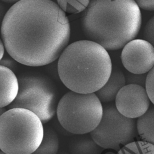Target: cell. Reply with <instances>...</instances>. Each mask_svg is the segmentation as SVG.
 <instances>
[{"instance_id": "6da1fadb", "label": "cell", "mask_w": 154, "mask_h": 154, "mask_svg": "<svg viewBox=\"0 0 154 154\" xmlns=\"http://www.w3.org/2000/svg\"><path fill=\"white\" fill-rule=\"evenodd\" d=\"M1 35L8 55L22 64L37 67L57 60L67 46L70 26L51 0H20L3 19Z\"/></svg>"}, {"instance_id": "7a4b0ae2", "label": "cell", "mask_w": 154, "mask_h": 154, "mask_svg": "<svg viewBox=\"0 0 154 154\" xmlns=\"http://www.w3.org/2000/svg\"><path fill=\"white\" fill-rule=\"evenodd\" d=\"M81 23L88 40L115 51L137 36L141 14L134 0H90Z\"/></svg>"}, {"instance_id": "3957f363", "label": "cell", "mask_w": 154, "mask_h": 154, "mask_svg": "<svg viewBox=\"0 0 154 154\" xmlns=\"http://www.w3.org/2000/svg\"><path fill=\"white\" fill-rule=\"evenodd\" d=\"M107 51L88 40L67 45L58 58V73L70 91L79 93H95L107 81L112 70Z\"/></svg>"}, {"instance_id": "277c9868", "label": "cell", "mask_w": 154, "mask_h": 154, "mask_svg": "<svg viewBox=\"0 0 154 154\" xmlns=\"http://www.w3.org/2000/svg\"><path fill=\"white\" fill-rule=\"evenodd\" d=\"M43 136V123L28 109L10 108L0 116V149L7 154H31Z\"/></svg>"}, {"instance_id": "5b68a950", "label": "cell", "mask_w": 154, "mask_h": 154, "mask_svg": "<svg viewBox=\"0 0 154 154\" xmlns=\"http://www.w3.org/2000/svg\"><path fill=\"white\" fill-rule=\"evenodd\" d=\"M18 91L9 109L21 108L34 112L46 123L56 114L58 91L54 81L39 72H28L17 77Z\"/></svg>"}, {"instance_id": "8992f818", "label": "cell", "mask_w": 154, "mask_h": 154, "mask_svg": "<svg viewBox=\"0 0 154 154\" xmlns=\"http://www.w3.org/2000/svg\"><path fill=\"white\" fill-rule=\"evenodd\" d=\"M102 111V102L94 93H79L72 91L61 97L56 109L61 126L76 135L92 131L99 124Z\"/></svg>"}, {"instance_id": "52a82bcc", "label": "cell", "mask_w": 154, "mask_h": 154, "mask_svg": "<svg viewBox=\"0 0 154 154\" xmlns=\"http://www.w3.org/2000/svg\"><path fill=\"white\" fill-rule=\"evenodd\" d=\"M90 135L102 149L118 151L136 138V120L122 115L111 103L103 106L101 119Z\"/></svg>"}, {"instance_id": "ba28073f", "label": "cell", "mask_w": 154, "mask_h": 154, "mask_svg": "<svg viewBox=\"0 0 154 154\" xmlns=\"http://www.w3.org/2000/svg\"><path fill=\"white\" fill-rule=\"evenodd\" d=\"M121 60L129 72L146 73L153 67L154 48L144 40L133 39L123 47Z\"/></svg>"}, {"instance_id": "9c48e42d", "label": "cell", "mask_w": 154, "mask_h": 154, "mask_svg": "<svg viewBox=\"0 0 154 154\" xmlns=\"http://www.w3.org/2000/svg\"><path fill=\"white\" fill-rule=\"evenodd\" d=\"M150 101L144 87L137 84L125 85L115 98L117 110L123 116L138 118L146 112Z\"/></svg>"}, {"instance_id": "30bf717a", "label": "cell", "mask_w": 154, "mask_h": 154, "mask_svg": "<svg viewBox=\"0 0 154 154\" xmlns=\"http://www.w3.org/2000/svg\"><path fill=\"white\" fill-rule=\"evenodd\" d=\"M18 91V81L14 73L0 65V108L9 105Z\"/></svg>"}, {"instance_id": "8fae6325", "label": "cell", "mask_w": 154, "mask_h": 154, "mask_svg": "<svg viewBox=\"0 0 154 154\" xmlns=\"http://www.w3.org/2000/svg\"><path fill=\"white\" fill-rule=\"evenodd\" d=\"M126 84L123 72L117 67H112L105 84L94 93L101 102L108 103L115 100L118 91Z\"/></svg>"}, {"instance_id": "7c38bea8", "label": "cell", "mask_w": 154, "mask_h": 154, "mask_svg": "<svg viewBox=\"0 0 154 154\" xmlns=\"http://www.w3.org/2000/svg\"><path fill=\"white\" fill-rule=\"evenodd\" d=\"M70 154H101L102 148L87 134L74 137L69 145Z\"/></svg>"}, {"instance_id": "4fadbf2b", "label": "cell", "mask_w": 154, "mask_h": 154, "mask_svg": "<svg viewBox=\"0 0 154 154\" xmlns=\"http://www.w3.org/2000/svg\"><path fill=\"white\" fill-rule=\"evenodd\" d=\"M154 107L153 105L149 107L145 113L138 117L136 121L137 134L143 141L154 144Z\"/></svg>"}, {"instance_id": "5bb4252c", "label": "cell", "mask_w": 154, "mask_h": 154, "mask_svg": "<svg viewBox=\"0 0 154 154\" xmlns=\"http://www.w3.org/2000/svg\"><path fill=\"white\" fill-rule=\"evenodd\" d=\"M59 138L57 132L49 126H43V136L38 147L31 154H57Z\"/></svg>"}, {"instance_id": "9a60e30c", "label": "cell", "mask_w": 154, "mask_h": 154, "mask_svg": "<svg viewBox=\"0 0 154 154\" xmlns=\"http://www.w3.org/2000/svg\"><path fill=\"white\" fill-rule=\"evenodd\" d=\"M117 154H154V146L144 141H134L121 147Z\"/></svg>"}, {"instance_id": "2e32d148", "label": "cell", "mask_w": 154, "mask_h": 154, "mask_svg": "<svg viewBox=\"0 0 154 154\" xmlns=\"http://www.w3.org/2000/svg\"><path fill=\"white\" fill-rule=\"evenodd\" d=\"M58 5L65 13L76 14L83 11L87 7L90 0H57Z\"/></svg>"}, {"instance_id": "e0dca14e", "label": "cell", "mask_w": 154, "mask_h": 154, "mask_svg": "<svg viewBox=\"0 0 154 154\" xmlns=\"http://www.w3.org/2000/svg\"><path fill=\"white\" fill-rule=\"evenodd\" d=\"M153 67L151 69L146 75L145 81V90L152 103H154V94H153Z\"/></svg>"}, {"instance_id": "ac0fdd59", "label": "cell", "mask_w": 154, "mask_h": 154, "mask_svg": "<svg viewBox=\"0 0 154 154\" xmlns=\"http://www.w3.org/2000/svg\"><path fill=\"white\" fill-rule=\"evenodd\" d=\"M125 82L127 84H137L144 87L146 74H134L130 72L126 73Z\"/></svg>"}, {"instance_id": "d6986e66", "label": "cell", "mask_w": 154, "mask_h": 154, "mask_svg": "<svg viewBox=\"0 0 154 154\" xmlns=\"http://www.w3.org/2000/svg\"><path fill=\"white\" fill-rule=\"evenodd\" d=\"M144 40L151 45L154 43V16H152L146 23L144 30Z\"/></svg>"}, {"instance_id": "ffe728a7", "label": "cell", "mask_w": 154, "mask_h": 154, "mask_svg": "<svg viewBox=\"0 0 154 154\" xmlns=\"http://www.w3.org/2000/svg\"><path fill=\"white\" fill-rule=\"evenodd\" d=\"M138 7L148 11H153L154 0H134Z\"/></svg>"}, {"instance_id": "44dd1931", "label": "cell", "mask_w": 154, "mask_h": 154, "mask_svg": "<svg viewBox=\"0 0 154 154\" xmlns=\"http://www.w3.org/2000/svg\"><path fill=\"white\" fill-rule=\"evenodd\" d=\"M16 62V61L11 57H5L4 58H2V60L0 61V65L8 68L14 72V71L16 70L17 68V64Z\"/></svg>"}, {"instance_id": "7402d4cb", "label": "cell", "mask_w": 154, "mask_h": 154, "mask_svg": "<svg viewBox=\"0 0 154 154\" xmlns=\"http://www.w3.org/2000/svg\"><path fill=\"white\" fill-rule=\"evenodd\" d=\"M6 10L5 6L0 2V30H1V24L3 20V19L4 17V16L6 13Z\"/></svg>"}, {"instance_id": "603a6c76", "label": "cell", "mask_w": 154, "mask_h": 154, "mask_svg": "<svg viewBox=\"0 0 154 154\" xmlns=\"http://www.w3.org/2000/svg\"><path fill=\"white\" fill-rule=\"evenodd\" d=\"M4 51H5V48L4 43L2 41L0 38V61L2 60V58L4 57Z\"/></svg>"}, {"instance_id": "cb8c5ba5", "label": "cell", "mask_w": 154, "mask_h": 154, "mask_svg": "<svg viewBox=\"0 0 154 154\" xmlns=\"http://www.w3.org/2000/svg\"><path fill=\"white\" fill-rule=\"evenodd\" d=\"M4 2H6V3H9V4H12V3H16L20 0H1Z\"/></svg>"}, {"instance_id": "d4e9b609", "label": "cell", "mask_w": 154, "mask_h": 154, "mask_svg": "<svg viewBox=\"0 0 154 154\" xmlns=\"http://www.w3.org/2000/svg\"><path fill=\"white\" fill-rule=\"evenodd\" d=\"M5 111V109L4 108H0V116Z\"/></svg>"}, {"instance_id": "484cf974", "label": "cell", "mask_w": 154, "mask_h": 154, "mask_svg": "<svg viewBox=\"0 0 154 154\" xmlns=\"http://www.w3.org/2000/svg\"><path fill=\"white\" fill-rule=\"evenodd\" d=\"M59 154H70L69 153H67V152H61V153H60Z\"/></svg>"}, {"instance_id": "4316f807", "label": "cell", "mask_w": 154, "mask_h": 154, "mask_svg": "<svg viewBox=\"0 0 154 154\" xmlns=\"http://www.w3.org/2000/svg\"><path fill=\"white\" fill-rule=\"evenodd\" d=\"M0 154H7V153H4V152L1 151V152H0Z\"/></svg>"}]
</instances>
